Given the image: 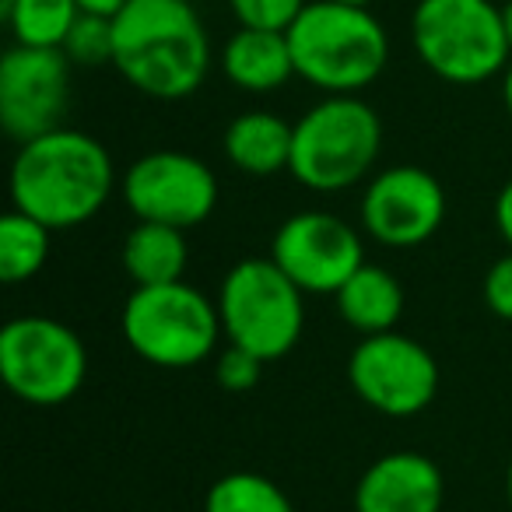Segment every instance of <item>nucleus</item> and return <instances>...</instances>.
I'll list each match as a JSON object with an SVG mask.
<instances>
[{
	"label": "nucleus",
	"instance_id": "nucleus-1",
	"mask_svg": "<svg viewBox=\"0 0 512 512\" xmlns=\"http://www.w3.org/2000/svg\"><path fill=\"white\" fill-rule=\"evenodd\" d=\"M113 67L148 99H190L211 71V39L190 0H130L113 18Z\"/></svg>",
	"mask_w": 512,
	"mask_h": 512
},
{
	"label": "nucleus",
	"instance_id": "nucleus-2",
	"mask_svg": "<svg viewBox=\"0 0 512 512\" xmlns=\"http://www.w3.org/2000/svg\"><path fill=\"white\" fill-rule=\"evenodd\" d=\"M116 186L113 155L85 130L57 127L18 148L11 165L15 211L32 214L53 232L92 221Z\"/></svg>",
	"mask_w": 512,
	"mask_h": 512
},
{
	"label": "nucleus",
	"instance_id": "nucleus-3",
	"mask_svg": "<svg viewBox=\"0 0 512 512\" xmlns=\"http://www.w3.org/2000/svg\"><path fill=\"white\" fill-rule=\"evenodd\" d=\"M295 74L327 95H358L390 60V36L383 22L362 4L309 0L288 29Z\"/></svg>",
	"mask_w": 512,
	"mask_h": 512
},
{
	"label": "nucleus",
	"instance_id": "nucleus-4",
	"mask_svg": "<svg viewBox=\"0 0 512 512\" xmlns=\"http://www.w3.org/2000/svg\"><path fill=\"white\" fill-rule=\"evenodd\" d=\"M411 43L435 78L463 88L505 74L512 53L495 0H418Z\"/></svg>",
	"mask_w": 512,
	"mask_h": 512
},
{
	"label": "nucleus",
	"instance_id": "nucleus-5",
	"mask_svg": "<svg viewBox=\"0 0 512 512\" xmlns=\"http://www.w3.org/2000/svg\"><path fill=\"white\" fill-rule=\"evenodd\" d=\"M379 151L383 123L376 109L358 95H327L295 123L288 172L313 193H341L369 176Z\"/></svg>",
	"mask_w": 512,
	"mask_h": 512
},
{
	"label": "nucleus",
	"instance_id": "nucleus-6",
	"mask_svg": "<svg viewBox=\"0 0 512 512\" xmlns=\"http://www.w3.org/2000/svg\"><path fill=\"white\" fill-rule=\"evenodd\" d=\"M221 330L228 344L278 362L299 344L306 327V292L271 256H249L225 274L218 288Z\"/></svg>",
	"mask_w": 512,
	"mask_h": 512
},
{
	"label": "nucleus",
	"instance_id": "nucleus-7",
	"mask_svg": "<svg viewBox=\"0 0 512 512\" xmlns=\"http://www.w3.org/2000/svg\"><path fill=\"white\" fill-rule=\"evenodd\" d=\"M123 341L158 369H190L214 355L221 341L218 302L186 281L134 288L123 306Z\"/></svg>",
	"mask_w": 512,
	"mask_h": 512
},
{
	"label": "nucleus",
	"instance_id": "nucleus-8",
	"mask_svg": "<svg viewBox=\"0 0 512 512\" xmlns=\"http://www.w3.org/2000/svg\"><path fill=\"white\" fill-rule=\"evenodd\" d=\"M0 376L25 404L57 407L85 386L88 351L67 323L18 316L0 330Z\"/></svg>",
	"mask_w": 512,
	"mask_h": 512
},
{
	"label": "nucleus",
	"instance_id": "nucleus-9",
	"mask_svg": "<svg viewBox=\"0 0 512 512\" xmlns=\"http://www.w3.org/2000/svg\"><path fill=\"white\" fill-rule=\"evenodd\" d=\"M348 383L372 411L386 418H414L439 393V362L421 341L386 330L362 337L351 351Z\"/></svg>",
	"mask_w": 512,
	"mask_h": 512
},
{
	"label": "nucleus",
	"instance_id": "nucleus-10",
	"mask_svg": "<svg viewBox=\"0 0 512 512\" xmlns=\"http://www.w3.org/2000/svg\"><path fill=\"white\" fill-rule=\"evenodd\" d=\"M127 211L137 221L197 228L218 207V176L186 151H148L120 179Z\"/></svg>",
	"mask_w": 512,
	"mask_h": 512
},
{
	"label": "nucleus",
	"instance_id": "nucleus-11",
	"mask_svg": "<svg viewBox=\"0 0 512 512\" xmlns=\"http://www.w3.org/2000/svg\"><path fill=\"white\" fill-rule=\"evenodd\" d=\"M271 260L306 295H337V288L365 264V242L362 232L337 214L302 211L278 225Z\"/></svg>",
	"mask_w": 512,
	"mask_h": 512
},
{
	"label": "nucleus",
	"instance_id": "nucleus-12",
	"mask_svg": "<svg viewBox=\"0 0 512 512\" xmlns=\"http://www.w3.org/2000/svg\"><path fill=\"white\" fill-rule=\"evenodd\" d=\"M71 60L64 50L11 46L0 60V123L18 144L64 127Z\"/></svg>",
	"mask_w": 512,
	"mask_h": 512
},
{
	"label": "nucleus",
	"instance_id": "nucleus-13",
	"mask_svg": "<svg viewBox=\"0 0 512 512\" xmlns=\"http://www.w3.org/2000/svg\"><path fill=\"white\" fill-rule=\"evenodd\" d=\"M446 221V190L421 165H393L362 193V228L386 249H414Z\"/></svg>",
	"mask_w": 512,
	"mask_h": 512
},
{
	"label": "nucleus",
	"instance_id": "nucleus-14",
	"mask_svg": "<svg viewBox=\"0 0 512 512\" xmlns=\"http://www.w3.org/2000/svg\"><path fill=\"white\" fill-rule=\"evenodd\" d=\"M446 477L439 463L414 449L379 456L355 484V512H442Z\"/></svg>",
	"mask_w": 512,
	"mask_h": 512
},
{
	"label": "nucleus",
	"instance_id": "nucleus-15",
	"mask_svg": "<svg viewBox=\"0 0 512 512\" xmlns=\"http://www.w3.org/2000/svg\"><path fill=\"white\" fill-rule=\"evenodd\" d=\"M221 71L239 92L267 95L285 88L295 74V57L288 46V32L271 29H239L225 43Z\"/></svg>",
	"mask_w": 512,
	"mask_h": 512
},
{
	"label": "nucleus",
	"instance_id": "nucleus-16",
	"mask_svg": "<svg viewBox=\"0 0 512 512\" xmlns=\"http://www.w3.org/2000/svg\"><path fill=\"white\" fill-rule=\"evenodd\" d=\"M292 137L295 123L281 120L278 113H267V109H249L225 127L221 148L239 172L264 179L292 165Z\"/></svg>",
	"mask_w": 512,
	"mask_h": 512
},
{
	"label": "nucleus",
	"instance_id": "nucleus-17",
	"mask_svg": "<svg viewBox=\"0 0 512 512\" xmlns=\"http://www.w3.org/2000/svg\"><path fill=\"white\" fill-rule=\"evenodd\" d=\"M337 309H341L344 323L362 337L386 334V330H397V320L404 313V288L386 267L365 260L337 288Z\"/></svg>",
	"mask_w": 512,
	"mask_h": 512
},
{
	"label": "nucleus",
	"instance_id": "nucleus-18",
	"mask_svg": "<svg viewBox=\"0 0 512 512\" xmlns=\"http://www.w3.org/2000/svg\"><path fill=\"white\" fill-rule=\"evenodd\" d=\"M186 260H190V246L183 228L137 221L123 239V271L134 281V288L183 281Z\"/></svg>",
	"mask_w": 512,
	"mask_h": 512
},
{
	"label": "nucleus",
	"instance_id": "nucleus-19",
	"mask_svg": "<svg viewBox=\"0 0 512 512\" xmlns=\"http://www.w3.org/2000/svg\"><path fill=\"white\" fill-rule=\"evenodd\" d=\"M53 249V228L25 211H8L0 218V281L22 285L46 267Z\"/></svg>",
	"mask_w": 512,
	"mask_h": 512
},
{
	"label": "nucleus",
	"instance_id": "nucleus-20",
	"mask_svg": "<svg viewBox=\"0 0 512 512\" xmlns=\"http://www.w3.org/2000/svg\"><path fill=\"white\" fill-rule=\"evenodd\" d=\"M4 18L18 46L64 50L74 22L81 18V8L78 0H11Z\"/></svg>",
	"mask_w": 512,
	"mask_h": 512
},
{
	"label": "nucleus",
	"instance_id": "nucleus-21",
	"mask_svg": "<svg viewBox=\"0 0 512 512\" xmlns=\"http://www.w3.org/2000/svg\"><path fill=\"white\" fill-rule=\"evenodd\" d=\"M204 512H295V505L271 477L232 470L207 488Z\"/></svg>",
	"mask_w": 512,
	"mask_h": 512
},
{
	"label": "nucleus",
	"instance_id": "nucleus-22",
	"mask_svg": "<svg viewBox=\"0 0 512 512\" xmlns=\"http://www.w3.org/2000/svg\"><path fill=\"white\" fill-rule=\"evenodd\" d=\"M64 53L78 67L113 64V18L81 11V18L74 22L71 36L64 43Z\"/></svg>",
	"mask_w": 512,
	"mask_h": 512
},
{
	"label": "nucleus",
	"instance_id": "nucleus-23",
	"mask_svg": "<svg viewBox=\"0 0 512 512\" xmlns=\"http://www.w3.org/2000/svg\"><path fill=\"white\" fill-rule=\"evenodd\" d=\"M309 0H228L239 29H271L288 32L295 18L306 11Z\"/></svg>",
	"mask_w": 512,
	"mask_h": 512
},
{
	"label": "nucleus",
	"instance_id": "nucleus-24",
	"mask_svg": "<svg viewBox=\"0 0 512 512\" xmlns=\"http://www.w3.org/2000/svg\"><path fill=\"white\" fill-rule=\"evenodd\" d=\"M264 365H267L264 358H256L253 351L228 344V348L218 355V362H214V379H218L221 390L246 393V390H253V386L260 383V372H264Z\"/></svg>",
	"mask_w": 512,
	"mask_h": 512
},
{
	"label": "nucleus",
	"instance_id": "nucleus-25",
	"mask_svg": "<svg viewBox=\"0 0 512 512\" xmlns=\"http://www.w3.org/2000/svg\"><path fill=\"white\" fill-rule=\"evenodd\" d=\"M484 302L498 320L512 323V249L498 256L484 274Z\"/></svg>",
	"mask_w": 512,
	"mask_h": 512
},
{
	"label": "nucleus",
	"instance_id": "nucleus-26",
	"mask_svg": "<svg viewBox=\"0 0 512 512\" xmlns=\"http://www.w3.org/2000/svg\"><path fill=\"white\" fill-rule=\"evenodd\" d=\"M491 214H495V228L498 235L505 239V246L512 249V179L498 190L495 197V207H491Z\"/></svg>",
	"mask_w": 512,
	"mask_h": 512
},
{
	"label": "nucleus",
	"instance_id": "nucleus-27",
	"mask_svg": "<svg viewBox=\"0 0 512 512\" xmlns=\"http://www.w3.org/2000/svg\"><path fill=\"white\" fill-rule=\"evenodd\" d=\"M127 4L130 0H78L81 11H92V15H106V18H116Z\"/></svg>",
	"mask_w": 512,
	"mask_h": 512
},
{
	"label": "nucleus",
	"instance_id": "nucleus-28",
	"mask_svg": "<svg viewBox=\"0 0 512 512\" xmlns=\"http://www.w3.org/2000/svg\"><path fill=\"white\" fill-rule=\"evenodd\" d=\"M502 102H505V109H509V116H512V64L505 67V74H502Z\"/></svg>",
	"mask_w": 512,
	"mask_h": 512
},
{
	"label": "nucleus",
	"instance_id": "nucleus-29",
	"mask_svg": "<svg viewBox=\"0 0 512 512\" xmlns=\"http://www.w3.org/2000/svg\"><path fill=\"white\" fill-rule=\"evenodd\" d=\"M502 22H505V36H509V46H512V0H502Z\"/></svg>",
	"mask_w": 512,
	"mask_h": 512
},
{
	"label": "nucleus",
	"instance_id": "nucleus-30",
	"mask_svg": "<svg viewBox=\"0 0 512 512\" xmlns=\"http://www.w3.org/2000/svg\"><path fill=\"white\" fill-rule=\"evenodd\" d=\"M505 495H509V505H512V460H509V470H505Z\"/></svg>",
	"mask_w": 512,
	"mask_h": 512
},
{
	"label": "nucleus",
	"instance_id": "nucleus-31",
	"mask_svg": "<svg viewBox=\"0 0 512 512\" xmlns=\"http://www.w3.org/2000/svg\"><path fill=\"white\" fill-rule=\"evenodd\" d=\"M337 4H362V8H369L372 0H337Z\"/></svg>",
	"mask_w": 512,
	"mask_h": 512
},
{
	"label": "nucleus",
	"instance_id": "nucleus-32",
	"mask_svg": "<svg viewBox=\"0 0 512 512\" xmlns=\"http://www.w3.org/2000/svg\"><path fill=\"white\" fill-rule=\"evenodd\" d=\"M8 4H11V0H0V11H4V8H8Z\"/></svg>",
	"mask_w": 512,
	"mask_h": 512
}]
</instances>
